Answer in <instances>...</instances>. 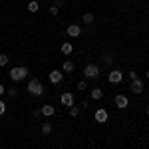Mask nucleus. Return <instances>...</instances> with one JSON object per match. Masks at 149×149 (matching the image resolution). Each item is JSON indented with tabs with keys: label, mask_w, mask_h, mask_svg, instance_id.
<instances>
[{
	"label": "nucleus",
	"mask_w": 149,
	"mask_h": 149,
	"mask_svg": "<svg viewBox=\"0 0 149 149\" xmlns=\"http://www.w3.org/2000/svg\"><path fill=\"white\" fill-rule=\"evenodd\" d=\"M127 76H129V78H131V80H135V78H137V74H135V72H133V70H131V72H129V74H127Z\"/></svg>",
	"instance_id": "24"
},
{
	"label": "nucleus",
	"mask_w": 149,
	"mask_h": 149,
	"mask_svg": "<svg viewBox=\"0 0 149 149\" xmlns=\"http://www.w3.org/2000/svg\"><path fill=\"white\" fill-rule=\"evenodd\" d=\"M48 78H50V81H52V84H54V86H56V84H60V81L64 80V74H62V72H60V70H52V72H50V76H48Z\"/></svg>",
	"instance_id": "9"
},
{
	"label": "nucleus",
	"mask_w": 149,
	"mask_h": 149,
	"mask_svg": "<svg viewBox=\"0 0 149 149\" xmlns=\"http://www.w3.org/2000/svg\"><path fill=\"white\" fill-rule=\"evenodd\" d=\"M50 133H52V125L50 123H44L42 125V135H50Z\"/></svg>",
	"instance_id": "17"
},
{
	"label": "nucleus",
	"mask_w": 149,
	"mask_h": 149,
	"mask_svg": "<svg viewBox=\"0 0 149 149\" xmlns=\"http://www.w3.org/2000/svg\"><path fill=\"white\" fill-rule=\"evenodd\" d=\"M147 78H149V70H147Z\"/></svg>",
	"instance_id": "28"
},
{
	"label": "nucleus",
	"mask_w": 149,
	"mask_h": 149,
	"mask_svg": "<svg viewBox=\"0 0 149 149\" xmlns=\"http://www.w3.org/2000/svg\"><path fill=\"white\" fill-rule=\"evenodd\" d=\"M64 72H66V74H72V72H74V62L66 60V62H64Z\"/></svg>",
	"instance_id": "15"
},
{
	"label": "nucleus",
	"mask_w": 149,
	"mask_h": 149,
	"mask_svg": "<svg viewBox=\"0 0 149 149\" xmlns=\"http://www.w3.org/2000/svg\"><path fill=\"white\" fill-rule=\"evenodd\" d=\"M48 12H50L52 16H58V14H60V8H58L56 4H54V6H50V8H48Z\"/></svg>",
	"instance_id": "20"
},
{
	"label": "nucleus",
	"mask_w": 149,
	"mask_h": 149,
	"mask_svg": "<svg viewBox=\"0 0 149 149\" xmlns=\"http://www.w3.org/2000/svg\"><path fill=\"white\" fill-rule=\"evenodd\" d=\"M32 115H34V117H40V115H42V111H40V109H34V111H32Z\"/></svg>",
	"instance_id": "25"
},
{
	"label": "nucleus",
	"mask_w": 149,
	"mask_h": 149,
	"mask_svg": "<svg viewBox=\"0 0 149 149\" xmlns=\"http://www.w3.org/2000/svg\"><path fill=\"white\" fill-rule=\"evenodd\" d=\"M145 111H147V113H149V105H147V107H145Z\"/></svg>",
	"instance_id": "27"
},
{
	"label": "nucleus",
	"mask_w": 149,
	"mask_h": 149,
	"mask_svg": "<svg viewBox=\"0 0 149 149\" xmlns=\"http://www.w3.org/2000/svg\"><path fill=\"white\" fill-rule=\"evenodd\" d=\"M107 117H109L107 109H103V107L95 109V121H97V123H105V121H107Z\"/></svg>",
	"instance_id": "6"
},
{
	"label": "nucleus",
	"mask_w": 149,
	"mask_h": 149,
	"mask_svg": "<svg viewBox=\"0 0 149 149\" xmlns=\"http://www.w3.org/2000/svg\"><path fill=\"white\" fill-rule=\"evenodd\" d=\"M40 111H42V115H46V117H52V115L56 113V109H54V105H42V109H40Z\"/></svg>",
	"instance_id": "11"
},
{
	"label": "nucleus",
	"mask_w": 149,
	"mask_h": 149,
	"mask_svg": "<svg viewBox=\"0 0 149 149\" xmlns=\"http://www.w3.org/2000/svg\"><path fill=\"white\" fill-rule=\"evenodd\" d=\"M38 10H40V4H38L36 0H30V2H28V12L34 14V12H38Z\"/></svg>",
	"instance_id": "14"
},
{
	"label": "nucleus",
	"mask_w": 149,
	"mask_h": 149,
	"mask_svg": "<svg viewBox=\"0 0 149 149\" xmlns=\"http://www.w3.org/2000/svg\"><path fill=\"white\" fill-rule=\"evenodd\" d=\"M84 76H86L88 80H97V78H100V68H97L95 64H88V66L84 68Z\"/></svg>",
	"instance_id": "3"
},
{
	"label": "nucleus",
	"mask_w": 149,
	"mask_h": 149,
	"mask_svg": "<svg viewBox=\"0 0 149 149\" xmlns=\"http://www.w3.org/2000/svg\"><path fill=\"white\" fill-rule=\"evenodd\" d=\"M60 102H62V105H66V107H72L74 105V95L70 92H64L60 95Z\"/></svg>",
	"instance_id": "8"
},
{
	"label": "nucleus",
	"mask_w": 149,
	"mask_h": 149,
	"mask_svg": "<svg viewBox=\"0 0 149 149\" xmlns=\"http://www.w3.org/2000/svg\"><path fill=\"white\" fill-rule=\"evenodd\" d=\"M115 105H117L119 109H125L127 105H129V100H127V95H123V93H117V95H115Z\"/></svg>",
	"instance_id": "5"
},
{
	"label": "nucleus",
	"mask_w": 149,
	"mask_h": 149,
	"mask_svg": "<svg viewBox=\"0 0 149 149\" xmlns=\"http://www.w3.org/2000/svg\"><path fill=\"white\" fill-rule=\"evenodd\" d=\"M60 50H62V54H64V56H70V54H72V52H74V46H72V44H70V42H64V44H62V48H60Z\"/></svg>",
	"instance_id": "12"
},
{
	"label": "nucleus",
	"mask_w": 149,
	"mask_h": 149,
	"mask_svg": "<svg viewBox=\"0 0 149 149\" xmlns=\"http://www.w3.org/2000/svg\"><path fill=\"white\" fill-rule=\"evenodd\" d=\"M78 90H80V92H86V90H88V81H86V80L78 81Z\"/></svg>",
	"instance_id": "19"
},
{
	"label": "nucleus",
	"mask_w": 149,
	"mask_h": 149,
	"mask_svg": "<svg viewBox=\"0 0 149 149\" xmlns=\"http://www.w3.org/2000/svg\"><path fill=\"white\" fill-rule=\"evenodd\" d=\"M84 22H86V24H92L93 22V12H86V14H84Z\"/></svg>",
	"instance_id": "16"
},
{
	"label": "nucleus",
	"mask_w": 149,
	"mask_h": 149,
	"mask_svg": "<svg viewBox=\"0 0 149 149\" xmlns=\"http://www.w3.org/2000/svg\"><path fill=\"white\" fill-rule=\"evenodd\" d=\"M107 80H109V84H119V81L123 80V74L119 70H111L109 76H107Z\"/></svg>",
	"instance_id": "4"
},
{
	"label": "nucleus",
	"mask_w": 149,
	"mask_h": 149,
	"mask_svg": "<svg viewBox=\"0 0 149 149\" xmlns=\"http://www.w3.org/2000/svg\"><path fill=\"white\" fill-rule=\"evenodd\" d=\"M8 62H10V58L6 56V54H0V68H2V66H6Z\"/></svg>",
	"instance_id": "18"
},
{
	"label": "nucleus",
	"mask_w": 149,
	"mask_h": 149,
	"mask_svg": "<svg viewBox=\"0 0 149 149\" xmlns=\"http://www.w3.org/2000/svg\"><path fill=\"white\" fill-rule=\"evenodd\" d=\"M129 92H133V93H141V92H143V81L139 80V78H135V80H131V86H129Z\"/></svg>",
	"instance_id": "7"
},
{
	"label": "nucleus",
	"mask_w": 149,
	"mask_h": 149,
	"mask_svg": "<svg viewBox=\"0 0 149 149\" xmlns=\"http://www.w3.org/2000/svg\"><path fill=\"white\" fill-rule=\"evenodd\" d=\"M28 92L32 93V95H36V97H40V95H44V86H42V81L36 80V78H32V80L28 81Z\"/></svg>",
	"instance_id": "1"
},
{
	"label": "nucleus",
	"mask_w": 149,
	"mask_h": 149,
	"mask_svg": "<svg viewBox=\"0 0 149 149\" xmlns=\"http://www.w3.org/2000/svg\"><path fill=\"white\" fill-rule=\"evenodd\" d=\"M30 74V70L26 68V66H18V68H12L10 70V80L12 81H20V80H24L26 76Z\"/></svg>",
	"instance_id": "2"
},
{
	"label": "nucleus",
	"mask_w": 149,
	"mask_h": 149,
	"mask_svg": "<svg viewBox=\"0 0 149 149\" xmlns=\"http://www.w3.org/2000/svg\"><path fill=\"white\" fill-rule=\"evenodd\" d=\"M90 95H92V100H102V97H103V90H100V88H93L92 92H90Z\"/></svg>",
	"instance_id": "13"
},
{
	"label": "nucleus",
	"mask_w": 149,
	"mask_h": 149,
	"mask_svg": "<svg viewBox=\"0 0 149 149\" xmlns=\"http://www.w3.org/2000/svg\"><path fill=\"white\" fill-rule=\"evenodd\" d=\"M4 93H6V88H4V86L0 84V95H4Z\"/></svg>",
	"instance_id": "26"
},
{
	"label": "nucleus",
	"mask_w": 149,
	"mask_h": 149,
	"mask_svg": "<svg viewBox=\"0 0 149 149\" xmlns=\"http://www.w3.org/2000/svg\"><path fill=\"white\" fill-rule=\"evenodd\" d=\"M70 115H72V117H78V115H80V109L72 105V107H70Z\"/></svg>",
	"instance_id": "22"
},
{
	"label": "nucleus",
	"mask_w": 149,
	"mask_h": 149,
	"mask_svg": "<svg viewBox=\"0 0 149 149\" xmlns=\"http://www.w3.org/2000/svg\"><path fill=\"white\" fill-rule=\"evenodd\" d=\"M66 32H68V36H72V38H78V36L81 34V28L78 24H70L68 28H66Z\"/></svg>",
	"instance_id": "10"
},
{
	"label": "nucleus",
	"mask_w": 149,
	"mask_h": 149,
	"mask_svg": "<svg viewBox=\"0 0 149 149\" xmlns=\"http://www.w3.org/2000/svg\"><path fill=\"white\" fill-rule=\"evenodd\" d=\"M4 111H6V103H4V102H0V115L4 113Z\"/></svg>",
	"instance_id": "23"
},
{
	"label": "nucleus",
	"mask_w": 149,
	"mask_h": 149,
	"mask_svg": "<svg viewBox=\"0 0 149 149\" xmlns=\"http://www.w3.org/2000/svg\"><path fill=\"white\" fill-rule=\"evenodd\" d=\"M6 93H8L10 97H16V95H18V90H16V88L12 86V88H8V90H6Z\"/></svg>",
	"instance_id": "21"
}]
</instances>
